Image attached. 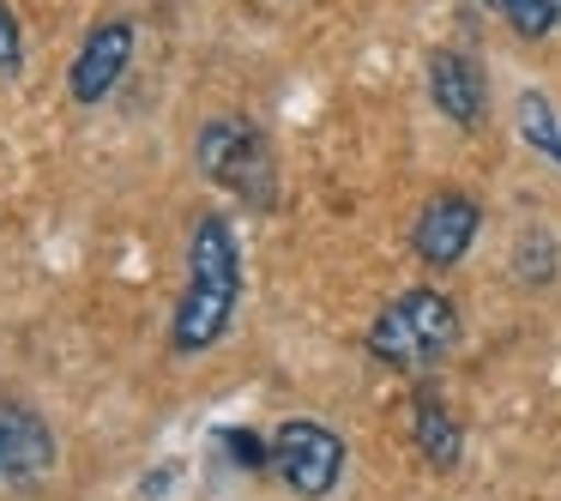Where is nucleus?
I'll return each mask as SVG.
<instances>
[{"label": "nucleus", "mask_w": 561, "mask_h": 501, "mask_svg": "<svg viewBox=\"0 0 561 501\" xmlns=\"http://www.w3.org/2000/svg\"><path fill=\"white\" fill-rule=\"evenodd\" d=\"M453 344H459V308H453L440 291L392 296V303L375 315V327H368V351H375L387 368H404V375L435 368Z\"/></svg>", "instance_id": "nucleus-2"}, {"label": "nucleus", "mask_w": 561, "mask_h": 501, "mask_svg": "<svg viewBox=\"0 0 561 501\" xmlns=\"http://www.w3.org/2000/svg\"><path fill=\"white\" fill-rule=\"evenodd\" d=\"M127 55H134V25L91 31L85 49H79V61H73V98L79 103H103V98H110V86L127 73Z\"/></svg>", "instance_id": "nucleus-7"}, {"label": "nucleus", "mask_w": 561, "mask_h": 501, "mask_svg": "<svg viewBox=\"0 0 561 501\" xmlns=\"http://www.w3.org/2000/svg\"><path fill=\"white\" fill-rule=\"evenodd\" d=\"M477 224H483V212H477L471 194H435L423 206V218H416V230H411V248L428 266H453V260H465Z\"/></svg>", "instance_id": "nucleus-5"}, {"label": "nucleus", "mask_w": 561, "mask_h": 501, "mask_svg": "<svg viewBox=\"0 0 561 501\" xmlns=\"http://www.w3.org/2000/svg\"><path fill=\"white\" fill-rule=\"evenodd\" d=\"M236 296H242L236 236L211 212V218L194 224V242H187V291H182V308H175V351L182 356L211 351L236 315Z\"/></svg>", "instance_id": "nucleus-1"}, {"label": "nucleus", "mask_w": 561, "mask_h": 501, "mask_svg": "<svg viewBox=\"0 0 561 501\" xmlns=\"http://www.w3.org/2000/svg\"><path fill=\"white\" fill-rule=\"evenodd\" d=\"M489 7H501V0H489Z\"/></svg>", "instance_id": "nucleus-14"}, {"label": "nucleus", "mask_w": 561, "mask_h": 501, "mask_svg": "<svg viewBox=\"0 0 561 501\" xmlns=\"http://www.w3.org/2000/svg\"><path fill=\"white\" fill-rule=\"evenodd\" d=\"M507 7V25L519 37H549L561 25V0H501Z\"/></svg>", "instance_id": "nucleus-11"}, {"label": "nucleus", "mask_w": 561, "mask_h": 501, "mask_svg": "<svg viewBox=\"0 0 561 501\" xmlns=\"http://www.w3.org/2000/svg\"><path fill=\"white\" fill-rule=\"evenodd\" d=\"M230 459L236 465H248V471H266L272 465V441H260V435H248V429H230Z\"/></svg>", "instance_id": "nucleus-12"}, {"label": "nucleus", "mask_w": 561, "mask_h": 501, "mask_svg": "<svg viewBox=\"0 0 561 501\" xmlns=\"http://www.w3.org/2000/svg\"><path fill=\"white\" fill-rule=\"evenodd\" d=\"M272 471H278L296 496L320 501L332 483H339V471H344V441L332 435L327 423L296 417V423H284L278 435H272Z\"/></svg>", "instance_id": "nucleus-4"}, {"label": "nucleus", "mask_w": 561, "mask_h": 501, "mask_svg": "<svg viewBox=\"0 0 561 501\" xmlns=\"http://www.w3.org/2000/svg\"><path fill=\"white\" fill-rule=\"evenodd\" d=\"M519 134L531 139V146L543 151L549 163H561V127H556L549 98H537V91H525V98H519Z\"/></svg>", "instance_id": "nucleus-10"}, {"label": "nucleus", "mask_w": 561, "mask_h": 501, "mask_svg": "<svg viewBox=\"0 0 561 501\" xmlns=\"http://www.w3.org/2000/svg\"><path fill=\"white\" fill-rule=\"evenodd\" d=\"M411 435H416V447H423V459L440 465V471L459 459V423H453V411L435 399V392H416V405H411Z\"/></svg>", "instance_id": "nucleus-9"}, {"label": "nucleus", "mask_w": 561, "mask_h": 501, "mask_svg": "<svg viewBox=\"0 0 561 501\" xmlns=\"http://www.w3.org/2000/svg\"><path fill=\"white\" fill-rule=\"evenodd\" d=\"M428 91H435L447 122H459V127L483 122V67H477L471 55L435 49V61H428Z\"/></svg>", "instance_id": "nucleus-8"}, {"label": "nucleus", "mask_w": 561, "mask_h": 501, "mask_svg": "<svg viewBox=\"0 0 561 501\" xmlns=\"http://www.w3.org/2000/svg\"><path fill=\"white\" fill-rule=\"evenodd\" d=\"M55 465V435L37 411L0 399V483H37Z\"/></svg>", "instance_id": "nucleus-6"}, {"label": "nucleus", "mask_w": 561, "mask_h": 501, "mask_svg": "<svg viewBox=\"0 0 561 501\" xmlns=\"http://www.w3.org/2000/svg\"><path fill=\"white\" fill-rule=\"evenodd\" d=\"M199 170L218 187H230V194L254 200V206H272V194H278V182H272V151L260 139V127H248V122H211L199 134Z\"/></svg>", "instance_id": "nucleus-3"}, {"label": "nucleus", "mask_w": 561, "mask_h": 501, "mask_svg": "<svg viewBox=\"0 0 561 501\" xmlns=\"http://www.w3.org/2000/svg\"><path fill=\"white\" fill-rule=\"evenodd\" d=\"M19 67V19L0 7V73H13Z\"/></svg>", "instance_id": "nucleus-13"}]
</instances>
